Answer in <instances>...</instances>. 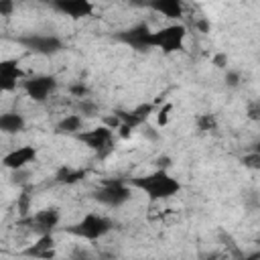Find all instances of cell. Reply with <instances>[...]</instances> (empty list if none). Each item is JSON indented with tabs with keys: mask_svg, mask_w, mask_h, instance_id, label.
I'll return each mask as SVG.
<instances>
[{
	"mask_svg": "<svg viewBox=\"0 0 260 260\" xmlns=\"http://www.w3.org/2000/svg\"><path fill=\"white\" fill-rule=\"evenodd\" d=\"M148 2L150 0H128V4H132V6H138V8H148Z\"/></svg>",
	"mask_w": 260,
	"mask_h": 260,
	"instance_id": "obj_30",
	"label": "cell"
},
{
	"mask_svg": "<svg viewBox=\"0 0 260 260\" xmlns=\"http://www.w3.org/2000/svg\"><path fill=\"white\" fill-rule=\"evenodd\" d=\"M35 158H37V148L30 144H24V146H18V148L10 150L8 154H4L2 165L10 171H18V169H24L28 162H35Z\"/></svg>",
	"mask_w": 260,
	"mask_h": 260,
	"instance_id": "obj_11",
	"label": "cell"
},
{
	"mask_svg": "<svg viewBox=\"0 0 260 260\" xmlns=\"http://www.w3.org/2000/svg\"><path fill=\"white\" fill-rule=\"evenodd\" d=\"M173 112V104L171 102H167L160 110H158V114H156V124L158 126H167V122H169V114Z\"/></svg>",
	"mask_w": 260,
	"mask_h": 260,
	"instance_id": "obj_22",
	"label": "cell"
},
{
	"mask_svg": "<svg viewBox=\"0 0 260 260\" xmlns=\"http://www.w3.org/2000/svg\"><path fill=\"white\" fill-rule=\"evenodd\" d=\"M185 37H187V26L181 22H175V24L162 26L158 30H152L150 47H156L162 53H177L183 49Z\"/></svg>",
	"mask_w": 260,
	"mask_h": 260,
	"instance_id": "obj_3",
	"label": "cell"
},
{
	"mask_svg": "<svg viewBox=\"0 0 260 260\" xmlns=\"http://www.w3.org/2000/svg\"><path fill=\"white\" fill-rule=\"evenodd\" d=\"M223 79H225V85H228V87H238V85H240V71L228 69Z\"/></svg>",
	"mask_w": 260,
	"mask_h": 260,
	"instance_id": "obj_24",
	"label": "cell"
},
{
	"mask_svg": "<svg viewBox=\"0 0 260 260\" xmlns=\"http://www.w3.org/2000/svg\"><path fill=\"white\" fill-rule=\"evenodd\" d=\"M211 63H213L215 67H219V69H223V67L228 65V55H225V53H217V55H213V59H211Z\"/></svg>",
	"mask_w": 260,
	"mask_h": 260,
	"instance_id": "obj_28",
	"label": "cell"
},
{
	"mask_svg": "<svg viewBox=\"0 0 260 260\" xmlns=\"http://www.w3.org/2000/svg\"><path fill=\"white\" fill-rule=\"evenodd\" d=\"M22 254L24 256H35V258H53L55 256V240H53V234L39 236L37 244H32L30 248H26Z\"/></svg>",
	"mask_w": 260,
	"mask_h": 260,
	"instance_id": "obj_15",
	"label": "cell"
},
{
	"mask_svg": "<svg viewBox=\"0 0 260 260\" xmlns=\"http://www.w3.org/2000/svg\"><path fill=\"white\" fill-rule=\"evenodd\" d=\"M254 150H258V152H260V138H258V142H256V146H254Z\"/></svg>",
	"mask_w": 260,
	"mask_h": 260,
	"instance_id": "obj_32",
	"label": "cell"
},
{
	"mask_svg": "<svg viewBox=\"0 0 260 260\" xmlns=\"http://www.w3.org/2000/svg\"><path fill=\"white\" fill-rule=\"evenodd\" d=\"M195 124H197L199 132H213V130H217V118L213 114H199L195 118Z\"/></svg>",
	"mask_w": 260,
	"mask_h": 260,
	"instance_id": "obj_19",
	"label": "cell"
},
{
	"mask_svg": "<svg viewBox=\"0 0 260 260\" xmlns=\"http://www.w3.org/2000/svg\"><path fill=\"white\" fill-rule=\"evenodd\" d=\"M24 126H26L24 116L18 112H6L0 116V130L4 134H16V132L24 130Z\"/></svg>",
	"mask_w": 260,
	"mask_h": 260,
	"instance_id": "obj_16",
	"label": "cell"
},
{
	"mask_svg": "<svg viewBox=\"0 0 260 260\" xmlns=\"http://www.w3.org/2000/svg\"><path fill=\"white\" fill-rule=\"evenodd\" d=\"M55 10H59L61 14L69 16V18H87L93 12V4L91 0H57L51 2Z\"/></svg>",
	"mask_w": 260,
	"mask_h": 260,
	"instance_id": "obj_12",
	"label": "cell"
},
{
	"mask_svg": "<svg viewBox=\"0 0 260 260\" xmlns=\"http://www.w3.org/2000/svg\"><path fill=\"white\" fill-rule=\"evenodd\" d=\"M197 28H201L203 32H207V30H209V24H207V20H199V22H197Z\"/></svg>",
	"mask_w": 260,
	"mask_h": 260,
	"instance_id": "obj_31",
	"label": "cell"
},
{
	"mask_svg": "<svg viewBox=\"0 0 260 260\" xmlns=\"http://www.w3.org/2000/svg\"><path fill=\"white\" fill-rule=\"evenodd\" d=\"M79 110H81V114H85V116H95V112H98V108H95L91 102H87L85 98L81 100V104H79Z\"/></svg>",
	"mask_w": 260,
	"mask_h": 260,
	"instance_id": "obj_26",
	"label": "cell"
},
{
	"mask_svg": "<svg viewBox=\"0 0 260 260\" xmlns=\"http://www.w3.org/2000/svg\"><path fill=\"white\" fill-rule=\"evenodd\" d=\"M22 83V89L24 93L32 100V102H45L49 100V95L57 89V79L53 75H32V77H26Z\"/></svg>",
	"mask_w": 260,
	"mask_h": 260,
	"instance_id": "obj_10",
	"label": "cell"
},
{
	"mask_svg": "<svg viewBox=\"0 0 260 260\" xmlns=\"http://www.w3.org/2000/svg\"><path fill=\"white\" fill-rule=\"evenodd\" d=\"M14 12V0H0V14L10 16Z\"/></svg>",
	"mask_w": 260,
	"mask_h": 260,
	"instance_id": "obj_27",
	"label": "cell"
},
{
	"mask_svg": "<svg viewBox=\"0 0 260 260\" xmlns=\"http://www.w3.org/2000/svg\"><path fill=\"white\" fill-rule=\"evenodd\" d=\"M18 45H22L26 51L30 53H37V55H45V57H51L59 51H63V41L55 35H24V37H18L16 39Z\"/></svg>",
	"mask_w": 260,
	"mask_h": 260,
	"instance_id": "obj_6",
	"label": "cell"
},
{
	"mask_svg": "<svg viewBox=\"0 0 260 260\" xmlns=\"http://www.w3.org/2000/svg\"><path fill=\"white\" fill-rule=\"evenodd\" d=\"M130 185L140 189L150 201H165L181 191V183L173 175H169L167 169H156L148 175L136 177L130 181Z\"/></svg>",
	"mask_w": 260,
	"mask_h": 260,
	"instance_id": "obj_1",
	"label": "cell"
},
{
	"mask_svg": "<svg viewBox=\"0 0 260 260\" xmlns=\"http://www.w3.org/2000/svg\"><path fill=\"white\" fill-rule=\"evenodd\" d=\"M61 221V213L57 207H45V209H39L37 213H32L30 217H24L20 219L22 225H26L30 232L43 236V234H51Z\"/></svg>",
	"mask_w": 260,
	"mask_h": 260,
	"instance_id": "obj_7",
	"label": "cell"
},
{
	"mask_svg": "<svg viewBox=\"0 0 260 260\" xmlns=\"http://www.w3.org/2000/svg\"><path fill=\"white\" fill-rule=\"evenodd\" d=\"M148 8L154 10L156 14H162L169 20H181L183 18V0H150Z\"/></svg>",
	"mask_w": 260,
	"mask_h": 260,
	"instance_id": "obj_14",
	"label": "cell"
},
{
	"mask_svg": "<svg viewBox=\"0 0 260 260\" xmlns=\"http://www.w3.org/2000/svg\"><path fill=\"white\" fill-rule=\"evenodd\" d=\"M154 112V104H150V102H146V104H138L136 108H132L130 112H124V110H116L114 114L120 118V134L124 136V138H128L130 136V132L134 130V128H138V126H142L146 120H148V116Z\"/></svg>",
	"mask_w": 260,
	"mask_h": 260,
	"instance_id": "obj_8",
	"label": "cell"
},
{
	"mask_svg": "<svg viewBox=\"0 0 260 260\" xmlns=\"http://www.w3.org/2000/svg\"><path fill=\"white\" fill-rule=\"evenodd\" d=\"M28 203H30V195H28V189H24L18 195V201H16V207H18L20 215H26L28 213Z\"/></svg>",
	"mask_w": 260,
	"mask_h": 260,
	"instance_id": "obj_23",
	"label": "cell"
},
{
	"mask_svg": "<svg viewBox=\"0 0 260 260\" xmlns=\"http://www.w3.org/2000/svg\"><path fill=\"white\" fill-rule=\"evenodd\" d=\"M110 230H112V221L106 215L93 213V211L91 213H85L77 223L65 228L67 234L77 236L81 240H89V242H95V240L104 238L106 234H110Z\"/></svg>",
	"mask_w": 260,
	"mask_h": 260,
	"instance_id": "obj_2",
	"label": "cell"
},
{
	"mask_svg": "<svg viewBox=\"0 0 260 260\" xmlns=\"http://www.w3.org/2000/svg\"><path fill=\"white\" fill-rule=\"evenodd\" d=\"M154 162H156V167H158V169H169V167H171V156L162 154V156H158Z\"/></svg>",
	"mask_w": 260,
	"mask_h": 260,
	"instance_id": "obj_29",
	"label": "cell"
},
{
	"mask_svg": "<svg viewBox=\"0 0 260 260\" xmlns=\"http://www.w3.org/2000/svg\"><path fill=\"white\" fill-rule=\"evenodd\" d=\"M150 37H152V30L146 22H138L130 28H124L120 32H116V41L118 43H124L128 45L130 49H136V51H146L150 49Z\"/></svg>",
	"mask_w": 260,
	"mask_h": 260,
	"instance_id": "obj_9",
	"label": "cell"
},
{
	"mask_svg": "<svg viewBox=\"0 0 260 260\" xmlns=\"http://www.w3.org/2000/svg\"><path fill=\"white\" fill-rule=\"evenodd\" d=\"M81 124H83V120H81V114H69V116H65L57 126H55V132L57 134H77L79 130H81Z\"/></svg>",
	"mask_w": 260,
	"mask_h": 260,
	"instance_id": "obj_17",
	"label": "cell"
},
{
	"mask_svg": "<svg viewBox=\"0 0 260 260\" xmlns=\"http://www.w3.org/2000/svg\"><path fill=\"white\" fill-rule=\"evenodd\" d=\"M93 199L106 207H120L130 199V187L122 179H108L95 189Z\"/></svg>",
	"mask_w": 260,
	"mask_h": 260,
	"instance_id": "obj_4",
	"label": "cell"
},
{
	"mask_svg": "<svg viewBox=\"0 0 260 260\" xmlns=\"http://www.w3.org/2000/svg\"><path fill=\"white\" fill-rule=\"evenodd\" d=\"M246 116L252 122H260V98H254V100L246 102Z\"/></svg>",
	"mask_w": 260,
	"mask_h": 260,
	"instance_id": "obj_20",
	"label": "cell"
},
{
	"mask_svg": "<svg viewBox=\"0 0 260 260\" xmlns=\"http://www.w3.org/2000/svg\"><path fill=\"white\" fill-rule=\"evenodd\" d=\"M85 177V171L81 169H71V167H61L57 173H55V181L57 183H65V185H71V183H77Z\"/></svg>",
	"mask_w": 260,
	"mask_h": 260,
	"instance_id": "obj_18",
	"label": "cell"
},
{
	"mask_svg": "<svg viewBox=\"0 0 260 260\" xmlns=\"http://www.w3.org/2000/svg\"><path fill=\"white\" fill-rule=\"evenodd\" d=\"M75 138L79 140V142H83L87 148H91V150H95L100 156H104V154H108L112 148H114V132H112V128L110 126H95V128H91V130H79L77 134H75Z\"/></svg>",
	"mask_w": 260,
	"mask_h": 260,
	"instance_id": "obj_5",
	"label": "cell"
},
{
	"mask_svg": "<svg viewBox=\"0 0 260 260\" xmlns=\"http://www.w3.org/2000/svg\"><path fill=\"white\" fill-rule=\"evenodd\" d=\"M20 79H24V71L18 67V63L14 59H6L0 63V87H2V91H14Z\"/></svg>",
	"mask_w": 260,
	"mask_h": 260,
	"instance_id": "obj_13",
	"label": "cell"
},
{
	"mask_svg": "<svg viewBox=\"0 0 260 260\" xmlns=\"http://www.w3.org/2000/svg\"><path fill=\"white\" fill-rule=\"evenodd\" d=\"M242 165L250 171H260V152L258 150H252L248 154L242 156Z\"/></svg>",
	"mask_w": 260,
	"mask_h": 260,
	"instance_id": "obj_21",
	"label": "cell"
},
{
	"mask_svg": "<svg viewBox=\"0 0 260 260\" xmlns=\"http://www.w3.org/2000/svg\"><path fill=\"white\" fill-rule=\"evenodd\" d=\"M69 91H71L75 98H81V100L89 93V89H87V85H85V83H75V85H71V87H69Z\"/></svg>",
	"mask_w": 260,
	"mask_h": 260,
	"instance_id": "obj_25",
	"label": "cell"
}]
</instances>
